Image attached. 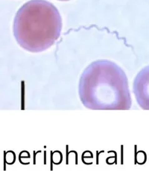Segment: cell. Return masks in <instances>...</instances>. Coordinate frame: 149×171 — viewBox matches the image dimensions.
<instances>
[{"mask_svg":"<svg viewBox=\"0 0 149 171\" xmlns=\"http://www.w3.org/2000/svg\"><path fill=\"white\" fill-rule=\"evenodd\" d=\"M62 30L58 10L46 0H31L17 12L13 35L24 49L32 52L45 51L57 41Z\"/></svg>","mask_w":149,"mask_h":171,"instance_id":"cell-2","label":"cell"},{"mask_svg":"<svg viewBox=\"0 0 149 171\" xmlns=\"http://www.w3.org/2000/svg\"><path fill=\"white\" fill-rule=\"evenodd\" d=\"M133 93L139 106L149 110V65L143 68L135 78Z\"/></svg>","mask_w":149,"mask_h":171,"instance_id":"cell-3","label":"cell"},{"mask_svg":"<svg viewBox=\"0 0 149 171\" xmlns=\"http://www.w3.org/2000/svg\"><path fill=\"white\" fill-rule=\"evenodd\" d=\"M59 1H69V0H59Z\"/></svg>","mask_w":149,"mask_h":171,"instance_id":"cell-4","label":"cell"},{"mask_svg":"<svg viewBox=\"0 0 149 171\" xmlns=\"http://www.w3.org/2000/svg\"><path fill=\"white\" fill-rule=\"evenodd\" d=\"M79 94L83 104L92 109H129L131 106L126 75L107 60L95 61L85 70Z\"/></svg>","mask_w":149,"mask_h":171,"instance_id":"cell-1","label":"cell"}]
</instances>
